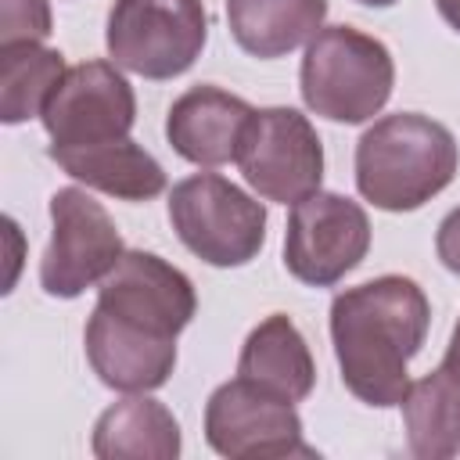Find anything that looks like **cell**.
<instances>
[{
  "instance_id": "8fae6325",
  "label": "cell",
  "mask_w": 460,
  "mask_h": 460,
  "mask_svg": "<svg viewBox=\"0 0 460 460\" xmlns=\"http://www.w3.org/2000/svg\"><path fill=\"white\" fill-rule=\"evenodd\" d=\"M97 305L144 323L158 334H180L198 309L194 284L183 270L165 262L155 252H126L119 266L101 280Z\"/></svg>"
},
{
  "instance_id": "d6986e66",
  "label": "cell",
  "mask_w": 460,
  "mask_h": 460,
  "mask_svg": "<svg viewBox=\"0 0 460 460\" xmlns=\"http://www.w3.org/2000/svg\"><path fill=\"white\" fill-rule=\"evenodd\" d=\"M65 54L43 43H4L0 47V119L18 126L43 115L50 93L65 79Z\"/></svg>"
},
{
  "instance_id": "9a60e30c",
  "label": "cell",
  "mask_w": 460,
  "mask_h": 460,
  "mask_svg": "<svg viewBox=\"0 0 460 460\" xmlns=\"http://www.w3.org/2000/svg\"><path fill=\"white\" fill-rule=\"evenodd\" d=\"M180 424L172 410L144 392L111 402L93 424V456L97 460H176L180 456Z\"/></svg>"
},
{
  "instance_id": "4fadbf2b",
  "label": "cell",
  "mask_w": 460,
  "mask_h": 460,
  "mask_svg": "<svg viewBox=\"0 0 460 460\" xmlns=\"http://www.w3.org/2000/svg\"><path fill=\"white\" fill-rule=\"evenodd\" d=\"M252 115L255 108L244 97L212 83H198L172 101L165 115V137L180 158L194 165H223L237 158V144Z\"/></svg>"
},
{
  "instance_id": "44dd1931",
  "label": "cell",
  "mask_w": 460,
  "mask_h": 460,
  "mask_svg": "<svg viewBox=\"0 0 460 460\" xmlns=\"http://www.w3.org/2000/svg\"><path fill=\"white\" fill-rule=\"evenodd\" d=\"M435 252L442 259V266L449 273L460 277V205L438 223V234H435Z\"/></svg>"
},
{
  "instance_id": "2e32d148",
  "label": "cell",
  "mask_w": 460,
  "mask_h": 460,
  "mask_svg": "<svg viewBox=\"0 0 460 460\" xmlns=\"http://www.w3.org/2000/svg\"><path fill=\"white\" fill-rule=\"evenodd\" d=\"M237 374L291 402H302L313 392L316 363L295 320L284 313H273L244 338L237 356Z\"/></svg>"
},
{
  "instance_id": "ffe728a7",
  "label": "cell",
  "mask_w": 460,
  "mask_h": 460,
  "mask_svg": "<svg viewBox=\"0 0 460 460\" xmlns=\"http://www.w3.org/2000/svg\"><path fill=\"white\" fill-rule=\"evenodd\" d=\"M50 36L47 0H0V47L4 43H43Z\"/></svg>"
},
{
  "instance_id": "8992f818",
  "label": "cell",
  "mask_w": 460,
  "mask_h": 460,
  "mask_svg": "<svg viewBox=\"0 0 460 460\" xmlns=\"http://www.w3.org/2000/svg\"><path fill=\"white\" fill-rule=\"evenodd\" d=\"M237 165L248 187L277 205H298L320 190L323 144L295 108H259L241 133Z\"/></svg>"
},
{
  "instance_id": "3957f363",
  "label": "cell",
  "mask_w": 460,
  "mask_h": 460,
  "mask_svg": "<svg viewBox=\"0 0 460 460\" xmlns=\"http://www.w3.org/2000/svg\"><path fill=\"white\" fill-rule=\"evenodd\" d=\"M298 83L309 111L356 126L388 104L395 65L381 40L352 25H323L305 47Z\"/></svg>"
},
{
  "instance_id": "9c48e42d",
  "label": "cell",
  "mask_w": 460,
  "mask_h": 460,
  "mask_svg": "<svg viewBox=\"0 0 460 460\" xmlns=\"http://www.w3.org/2000/svg\"><path fill=\"white\" fill-rule=\"evenodd\" d=\"M370 248L367 212L334 190H316L291 205L284 230V266L309 288H331L352 273Z\"/></svg>"
},
{
  "instance_id": "ba28073f",
  "label": "cell",
  "mask_w": 460,
  "mask_h": 460,
  "mask_svg": "<svg viewBox=\"0 0 460 460\" xmlns=\"http://www.w3.org/2000/svg\"><path fill=\"white\" fill-rule=\"evenodd\" d=\"M205 438L219 456L230 460L316 456V449L302 438V417L295 402L241 374L208 395Z\"/></svg>"
},
{
  "instance_id": "5b68a950",
  "label": "cell",
  "mask_w": 460,
  "mask_h": 460,
  "mask_svg": "<svg viewBox=\"0 0 460 460\" xmlns=\"http://www.w3.org/2000/svg\"><path fill=\"white\" fill-rule=\"evenodd\" d=\"M208 40L201 0H115L108 14V54L144 79L183 75Z\"/></svg>"
},
{
  "instance_id": "5bb4252c",
  "label": "cell",
  "mask_w": 460,
  "mask_h": 460,
  "mask_svg": "<svg viewBox=\"0 0 460 460\" xmlns=\"http://www.w3.org/2000/svg\"><path fill=\"white\" fill-rule=\"evenodd\" d=\"M47 155L79 183L122 198V201H151L165 190V169L144 151L137 140L122 137L93 147H47Z\"/></svg>"
},
{
  "instance_id": "cb8c5ba5",
  "label": "cell",
  "mask_w": 460,
  "mask_h": 460,
  "mask_svg": "<svg viewBox=\"0 0 460 460\" xmlns=\"http://www.w3.org/2000/svg\"><path fill=\"white\" fill-rule=\"evenodd\" d=\"M356 4H367V7H392L395 0H356Z\"/></svg>"
},
{
  "instance_id": "e0dca14e",
  "label": "cell",
  "mask_w": 460,
  "mask_h": 460,
  "mask_svg": "<svg viewBox=\"0 0 460 460\" xmlns=\"http://www.w3.org/2000/svg\"><path fill=\"white\" fill-rule=\"evenodd\" d=\"M402 420L410 453L420 460H446L460 453V367L442 359L431 374L413 381L402 395Z\"/></svg>"
},
{
  "instance_id": "52a82bcc",
  "label": "cell",
  "mask_w": 460,
  "mask_h": 460,
  "mask_svg": "<svg viewBox=\"0 0 460 460\" xmlns=\"http://www.w3.org/2000/svg\"><path fill=\"white\" fill-rule=\"evenodd\" d=\"M50 244L40 259V284L54 298H79L101 284L126 255L122 234L108 208L79 187H61L50 198Z\"/></svg>"
},
{
  "instance_id": "277c9868",
  "label": "cell",
  "mask_w": 460,
  "mask_h": 460,
  "mask_svg": "<svg viewBox=\"0 0 460 460\" xmlns=\"http://www.w3.org/2000/svg\"><path fill=\"white\" fill-rule=\"evenodd\" d=\"M176 237L208 266L252 262L266 244V208L219 172H194L169 190Z\"/></svg>"
},
{
  "instance_id": "7a4b0ae2",
  "label": "cell",
  "mask_w": 460,
  "mask_h": 460,
  "mask_svg": "<svg viewBox=\"0 0 460 460\" xmlns=\"http://www.w3.org/2000/svg\"><path fill=\"white\" fill-rule=\"evenodd\" d=\"M456 162V140L442 122L420 111H395L359 137L356 187L374 208L413 212L453 183Z\"/></svg>"
},
{
  "instance_id": "603a6c76",
  "label": "cell",
  "mask_w": 460,
  "mask_h": 460,
  "mask_svg": "<svg viewBox=\"0 0 460 460\" xmlns=\"http://www.w3.org/2000/svg\"><path fill=\"white\" fill-rule=\"evenodd\" d=\"M446 359L460 367V320H456V327H453V334H449V349H446Z\"/></svg>"
},
{
  "instance_id": "6da1fadb",
  "label": "cell",
  "mask_w": 460,
  "mask_h": 460,
  "mask_svg": "<svg viewBox=\"0 0 460 460\" xmlns=\"http://www.w3.org/2000/svg\"><path fill=\"white\" fill-rule=\"evenodd\" d=\"M431 323L428 295L402 273L345 288L331 302V341L341 385L367 406H399L410 388V359Z\"/></svg>"
},
{
  "instance_id": "7402d4cb",
  "label": "cell",
  "mask_w": 460,
  "mask_h": 460,
  "mask_svg": "<svg viewBox=\"0 0 460 460\" xmlns=\"http://www.w3.org/2000/svg\"><path fill=\"white\" fill-rule=\"evenodd\" d=\"M435 7H438V14H442V22L460 32V0H435Z\"/></svg>"
},
{
  "instance_id": "7c38bea8",
  "label": "cell",
  "mask_w": 460,
  "mask_h": 460,
  "mask_svg": "<svg viewBox=\"0 0 460 460\" xmlns=\"http://www.w3.org/2000/svg\"><path fill=\"white\" fill-rule=\"evenodd\" d=\"M86 359L93 374L115 392H151L162 388L176 367V338L158 334L144 323L115 316L93 305L83 331Z\"/></svg>"
},
{
  "instance_id": "ac0fdd59",
  "label": "cell",
  "mask_w": 460,
  "mask_h": 460,
  "mask_svg": "<svg viewBox=\"0 0 460 460\" xmlns=\"http://www.w3.org/2000/svg\"><path fill=\"white\" fill-rule=\"evenodd\" d=\"M327 0H226V22L252 58H284L323 29Z\"/></svg>"
},
{
  "instance_id": "30bf717a",
  "label": "cell",
  "mask_w": 460,
  "mask_h": 460,
  "mask_svg": "<svg viewBox=\"0 0 460 460\" xmlns=\"http://www.w3.org/2000/svg\"><path fill=\"white\" fill-rule=\"evenodd\" d=\"M40 119L54 147L111 144L129 137L137 122V97L119 65L83 61L65 72Z\"/></svg>"
}]
</instances>
